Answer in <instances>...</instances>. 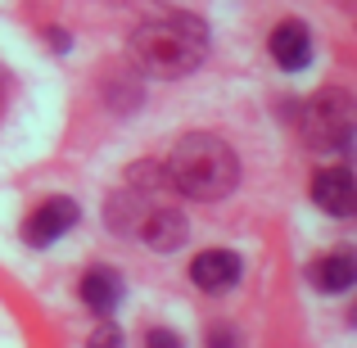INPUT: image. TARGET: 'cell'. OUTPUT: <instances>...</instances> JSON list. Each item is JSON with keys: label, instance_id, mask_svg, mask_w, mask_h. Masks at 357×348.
I'll return each instance as SVG.
<instances>
[{"label": "cell", "instance_id": "4fadbf2b", "mask_svg": "<svg viewBox=\"0 0 357 348\" xmlns=\"http://www.w3.org/2000/svg\"><path fill=\"white\" fill-rule=\"evenodd\" d=\"M240 340H236V331L231 326H213L208 331V348H236Z\"/></svg>", "mask_w": 357, "mask_h": 348}, {"label": "cell", "instance_id": "7c38bea8", "mask_svg": "<svg viewBox=\"0 0 357 348\" xmlns=\"http://www.w3.org/2000/svg\"><path fill=\"white\" fill-rule=\"evenodd\" d=\"M145 348H185V344H181V335H176V331H167V326H154V331L145 335Z\"/></svg>", "mask_w": 357, "mask_h": 348}, {"label": "cell", "instance_id": "30bf717a", "mask_svg": "<svg viewBox=\"0 0 357 348\" xmlns=\"http://www.w3.org/2000/svg\"><path fill=\"white\" fill-rule=\"evenodd\" d=\"M353 280H357V262L349 253H326V258L312 262V285L321 294H344Z\"/></svg>", "mask_w": 357, "mask_h": 348}, {"label": "cell", "instance_id": "7a4b0ae2", "mask_svg": "<svg viewBox=\"0 0 357 348\" xmlns=\"http://www.w3.org/2000/svg\"><path fill=\"white\" fill-rule=\"evenodd\" d=\"M163 181H172L185 199L218 204V199H227V195L236 190L240 158L222 136H213V131H190V136H181L172 145L167 167H163Z\"/></svg>", "mask_w": 357, "mask_h": 348}, {"label": "cell", "instance_id": "9c48e42d", "mask_svg": "<svg viewBox=\"0 0 357 348\" xmlns=\"http://www.w3.org/2000/svg\"><path fill=\"white\" fill-rule=\"evenodd\" d=\"M82 303H86L91 312L109 317L122 303V276L114 267H91L86 276H82Z\"/></svg>", "mask_w": 357, "mask_h": 348}, {"label": "cell", "instance_id": "277c9868", "mask_svg": "<svg viewBox=\"0 0 357 348\" xmlns=\"http://www.w3.org/2000/svg\"><path fill=\"white\" fill-rule=\"evenodd\" d=\"M82 218L77 199H68V195H54V199H45L41 209L32 213V218L23 222V240L32 244V249H45V244H54L63 231H73Z\"/></svg>", "mask_w": 357, "mask_h": 348}, {"label": "cell", "instance_id": "6da1fadb", "mask_svg": "<svg viewBox=\"0 0 357 348\" xmlns=\"http://www.w3.org/2000/svg\"><path fill=\"white\" fill-rule=\"evenodd\" d=\"M208 23L195 14H163V18H149L131 32L127 54L145 77L158 82H176L185 73H195L208 54Z\"/></svg>", "mask_w": 357, "mask_h": 348}, {"label": "cell", "instance_id": "5b68a950", "mask_svg": "<svg viewBox=\"0 0 357 348\" xmlns=\"http://www.w3.org/2000/svg\"><path fill=\"white\" fill-rule=\"evenodd\" d=\"M240 276H244V262H240V253H231V249H204V253H195V262H190V280L204 294H227V289L240 285Z\"/></svg>", "mask_w": 357, "mask_h": 348}, {"label": "cell", "instance_id": "8992f818", "mask_svg": "<svg viewBox=\"0 0 357 348\" xmlns=\"http://www.w3.org/2000/svg\"><path fill=\"white\" fill-rule=\"evenodd\" d=\"M312 204L331 218H353V204H357V190H353V172L344 163H331V167H317L312 176Z\"/></svg>", "mask_w": 357, "mask_h": 348}, {"label": "cell", "instance_id": "8fae6325", "mask_svg": "<svg viewBox=\"0 0 357 348\" xmlns=\"http://www.w3.org/2000/svg\"><path fill=\"white\" fill-rule=\"evenodd\" d=\"M86 348H122V331L105 317V321L96 326V335H91V344H86Z\"/></svg>", "mask_w": 357, "mask_h": 348}, {"label": "cell", "instance_id": "ba28073f", "mask_svg": "<svg viewBox=\"0 0 357 348\" xmlns=\"http://www.w3.org/2000/svg\"><path fill=\"white\" fill-rule=\"evenodd\" d=\"M140 240L149 244L154 253H172L185 244V235H190V222H185L181 209H145V218H140Z\"/></svg>", "mask_w": 357, "mask_h": 348}, {"label": "cell", "instance_id": "3957f363", "mask_svg": "<svg viewBox=\"0 0 357 348\" xmlns=\"http://www.w3.org/2000/svg\"><path fill=\"white\" fill-rule=\"evenodd\" d=\"M353 127H357V114H353V96L344 86L317 91V96L303 105V114H298L303 145L321 149V154H326V149H349Z\"/></svg>", "mask_w": 357, "mask_h": 348}, {"label": "cell", "instance_id": "52a82bcc", "mask_svg": "<svg viewBox=\"0 0 357 348\" xmlns=\"http://www.w3.org/2000/svg\"><path fill=\"white\" fill-rule=\"evenodd\" d=\"M267 50L285 73H298V68H307V59H312V32H307V23H298V18H285V23L271 27Z\"/></svg>", "mask_w": 357, "mask_h": 348}]
</instances>
